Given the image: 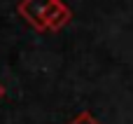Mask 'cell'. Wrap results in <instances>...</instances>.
Masks as SVG:
<instances>
[{"mask_svg":"<svg viewBox=\"0 0 133 124\" xmlns=\"http://www.w3.org/2000/svg\"><path fill=\"white\" fill-rule=\"evenodd\" d=\"M72 19V12H70V7L61 0L58 5H56V9H54V14L49 16V21H47V30L49 33H58L68 21Z\"/></svg>","mask_w":133,"mask_h":124,"instance_id":"2","label":"cell"},{"mask_svg":"<svg viewBox=\"0 0 133 124\" xmlns=\"http://www.w3.org/2000/svg\"><path fill=\"white\" fill-rule=\"evenodd\" d=\"M2 96H5V84L0 82V98H2Z\"/></svg>","mask_w":133,"mask_h":124,"instance_id":"4","label":"cell"},{"mask_svg":"<svg viewBox=\"0 0 133 124\" xmlns=\"http://www.w3.org/2000/svg\"><path fill=\"white\" fill-rule=\"evenodd\" d=\"M58 2L61 0H21L16 5V12L30 28H35L37 33H47V21Z\"/></svg>","mask_w":133,"mask_h":124,"instance_id":"1","label":"cell"},{"mask_svg":"<svg viewBox=\"0 0 133 124\" xmlns=\"http://www.w3.org/2000/svg\"><path fill=\"white\" fill-rule=\"evenodd\" d=\"M70 124H101V122H98V120H96L91 113H79V115H77V117H75Z\"/></svg>","mask_w":133,"mask_h":124,"instance_id":"3","label":"cell"}]
</instances>
